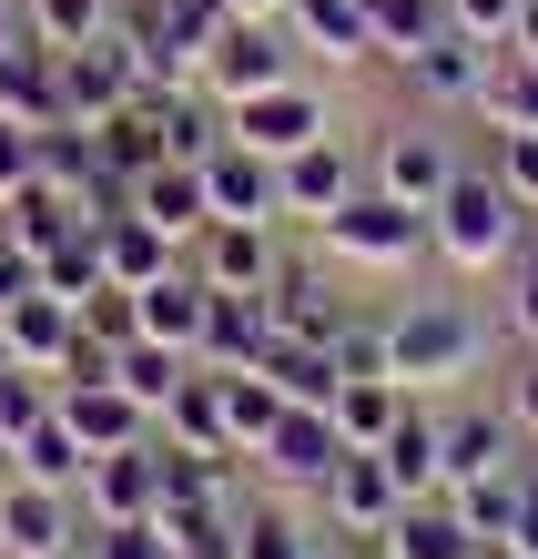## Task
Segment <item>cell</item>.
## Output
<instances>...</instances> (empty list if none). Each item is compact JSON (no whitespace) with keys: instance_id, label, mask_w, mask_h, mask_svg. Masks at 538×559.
<instances>
[{"instance_id":"obj_45","label":"cell","mask_w":538,"mask_h":559,"mask_svg":"<svg viewBox=\"0 0 538 559\" xmlns=\"http://www.w3.org/2000/svg\"><path fill=\"white\" fill-rule=\"evenodd\" d=\"M31 163H41V133H31V122H11V112H0V204H11V193L31 183Z\"/></svg>"},{"instance_id":"obj_36","label":"cell","mask_w":538,"mask_h":559,"mask_svg":"<svg viewBox=\"0 0 538 559\" xmlns=\"http://www.w3.org/2000/svg\"><path fill=\"white\" fill-rule=\"evenodd\" d=\"M234 559H315V539H306V519H295V509H264V499H244Z\"/></svg>"},{"instance_id":"obj_10","label":"cell","mask_w":538,"mask_h":559,"mask_svg":"<svg viewBox=\"0 0 538 559\" xmlns=\"http://www.w3.org/2000/svg\"><path fill=\"white\" fill-rule=\"evenodd\" d=\"M396 509H407V499H396V478H386V457H376V448H346V468H335V478L315 488L325 539H376Z\"/></svg>"},{"instance_id":"obj_54","label":"cell","mask_w":538,"mask_h":559,"mask_svg":"<svg viewBox=\"0 0 538 559\" xmlns=\"http://www.w3.org/2000/svg\"><path fill=\"white\" fill-rule=\"evenodd\" d=\"M518 549H528V559H538V530H528V539H518Z\"/></svg>"},{"instance_id":"obj_23","label":"cell","mask_w":538,"mask_h":559,"mask_svg":"<svg viewBox=\"0 0 538 559\" xmlns=\"http://www.w3.org/2000/svg\"><path fill=\"white\" fill-rule=\"evenodd\" d=\"M376 559H478V530L457 519V499H407L376 530Z\"/></svg>"},{"instance_id":"obj_2","label":"cell","mask_w":538,"mask_h":559,"mask_svg":"<svg viewBox=\"0 0 538 559\" xmlns=\"http://www.w3.org/2000/svg\"><path fill=\"white\" fill-rule=\"evenodd\" d=\"M427 235H437V265H447L457 285H498V275H509V254L528 245V204H518V193L488 174L478 153H467V174H457L447 193H437Z\"/></svg>"},{"instance_id":"obj_11","label":"cell","mask_w":538,"mask_h":559,"mask_svg":"<svg viewBox=\"0 0 538 559\" xmlns=\"http://www.w3.org/2000/svg\"><path fill=\"white\" fill-rule=\"evenodd\" d=\"M183 265L204 275L214 295H264V285L285 275V245H275V224H204Z\"/></svg>"},{"instance_id":"obj_39","label":"cell","mask_w":538,"mask_h":559,"mask_svg":"<svg viewBox=\"0 0 538 559\" xmlns=\"http://www.w3.org/2000/svg\"><path fill=\"white\" fill-rule=\"evenodd\" d=\"M72 316H82V336L103 346V356H122L132 336H143V306H132V285H103V295H82Z\"/></svg>"},{"instance_id":"obj_21","label":"cell","mask_w":538,"mask_h":559,"mask_svg":"<svg viewBox=\"0 0 538 559\" xmlns=\"http://www.w3.org/2000/svg\"><path fill=\"white\" fill-rule=\"evenodd\" d=\"M92 245H103V275H112V285H163V275L183 265V245H174V235H153L132 204L92 214Z\"/></svg>"},{"instance_id":"obj_50","label":"cell","mask_w":538,"mask_h":559,"mask_svg":"<svg viewBox=\"0 0 538 559\" xmlns=\"http://www.w3.org/2000/svg\"><path fill=\"white\" fill-rule=\"evenodd\" d=\"M21 488V438H0V499Z\"/></svg>"},{"instance_id":"obj_7","label":"cell","mask_w":538,"mask_h":559,"mask_svg":"<svg viewBox=\"0 0 538 559\" xmlns=\"http://www.w3.org/2000/svg\"><path fill=\"white\" fill-rule=\"evenodd\" d=\"M275 82H295V31L285 21H224L204 51V92L244 103V92H275Z\"/></svg>"},{"instance_id":"obj_43","label":"cell","mask_w":538,"mask_h":559,"mask_svg":"<svg viewBox=\"0 0 538 559\" xmlns=\"http://www.w3.org/2000/svg\"><path fill=\"white\" fill-rule=\"evenodd\" d=\"M498 407H509L518 448H538V346H509V386H498Z\"/></svg>"},{"instance_id":"obj_1","label":"cell","mask_w":538,"mask_h":559,"mask_svg":"<svg viewBox=\"0 0 538 559\" xmlns=\"http://www.w3.org/2000/svg\"><path fill=\"white\" fill-rule=\"evenodd\" d=\"M498 356H509L498 316L478 295H457V285H427V295H396L386 306V377L417 386V397H447V386L488 377Z\"/></svg>"},{"instance_id":"obj_44","label":"cell","mask_w":538,"mask_h":559,"mask_svg":"<svg viewBox=\"0 0 538 559\" xmlns=\"http://www.w3.org/2000/svg\"><path fill=\"white\" fill-rule=\"evenodd\" d=\"M41 417H51V377L11 367V377H0V438H21V427H41Z\"/></svg>"},{"instance_id":"obj_49","label":"cell","mask_w":538,"mask_h":559,"mask_svg":"<svg viewBox=\"0 0 538 559\" xmlns=\"http://www.w3.org/2000/svg\"><path fill=\"white\" fill-rule=\"evenodd\" d=\"M11 41H31V11H21V0H0V51H11Z\"/></svg>"},{"instance_id":"obj_42","label":"cell","mask_w":538,"mask_h":559,"mask_svg":"<svg viewBox=\"0 0 538 559\" xmlns=\"http://www.w3.org/2000/svg\"><path fill=\"white\" fill-rule=\"evenodd\" d=\"M478 163H488V174L518 193L528 214H538V133H488V153H478Z\"/></svg>"},{"instance_id":"obj_41","label":"cell","mask_w":538,"mask_h":559,"mask_svg":"<svg viewBox=\"0 0 538 559\" xmlns=\"http://www.w3.org/2000/svg\"><path fill=\"white\" fill-rule=\"evenodd\" d=\"M447 31L478 51H509L518 41V0H447Z\"/></svg>"},{"instance_id":"obj_5","label":"cell","mask_w":538,"mask_h":559,"mask_svg":"<svg viewBox=\"0 0 538 559\" xmlns=\"http://www.w3.org/2000/svg\"><path fill=\"white\" fill-rule=\"evenodd\" d=\"M224 133H234V143H254L264 163H295L306 143L346 133V122H335V103H325L315 82H275V92H244V103H224Z\"/></svg>"},{"instance_id":"obj_13","label":"cell","mask_w":538,"mask_h":559,"mask_svg":"<svg viewBox=\"0 0 538 559\" xmlns=\"http://www.w3.org/2000/svg\"><path fill=\"white\" fill-rule=\"evenodd\" d=\"M51 417L72 427L92 457H112V448H143V438H153V407H132L112 377H61V386H51Z\"/></svg>"},{"instance_id":"obj_32","label":"cell","mask_w":538,"mask_h":559,"mask_svg":"<svg viewBox=\"0 0 538 559\" xmlns=\"http://www.w3.org/2000/svg\"><path fill=\"white\" fill-rule=\"evenodd\" d=\"M214 397H224V438H234V457H244V468H254V448L275 438L285 397H275V386H264L254 367H244V377H214Z\"/></svg>"},{"instance_id":"obj_40","label":"cell","mask_w":538,"mask_h":559,"mask_svg":"<svg viewBox=\"0 0 538 559\" xmlns=\"http://www.w3.org/2000/svg\"><path fill=\"white\" fill-rule=\"evenodd\" d=\"M82 549L92 559H174L163 519H82Z\"/></svg>"},{"instance_id":"obj_52","label":"cell","mask_w":538,"mask_h":559,"mask_svg":"<svg viewBox=\"0 0 538 559\" xmlns=\"http://www.w3.org/2000/svg\"><path fill=\"white\" fill-rule=\"evenodd\" d=\"M11 367H21V356H11V325H0V377H11Z\"/></svg>"},{"instance_id":"obj_12","label":"cell","mask_w":538,"mask_h":559,"mask_svg":"<svg viewBox=\"0 0 538 559\" xmlns=\"http://www.w3.org/2000/svg\"><path fill=\"white\" fill-rule=\"evenodd\" d=\"M132 92H143V72H132V41L122 31H103V41H82V51H61V122H103V112H122Z\"/></svg>"},{"instance_id":"obj_37","label":"cell","mask_w":538,"mask_h":559,"mask_svg":"<svg viewBox=\"0 0 538 559\" xmlns=\"http://www.w3.org/2000/svg\"><path fill=\"white\" fill-rule=\"evenodd\" d=\"M498 336H509V346H538V245H518L509 254V275H498Z\"/></svg>"},{"instance_id":"obj_47","label":"cell","mask_w":538,"mask_h":559,"mask_svg":"<svg viewBox=\"0 0 538 559\" xmlns=\"http://www.w3.org/2000/svg\"><path fill=\"white\" fill-rule=\"evenodd\" d=\"M518 61H538V0H518V41H509Z\"/></svg>"},{"instance_id":"obj_20","label":"cell","mask_w":538,"mask_h":559,"mask_svg":"<svg viewBox=\"0 0 538 559\" xmlns=\"http://www.w3.org/2000/svg\"><path fill=\"white\" fill-rule=\"evenodd\" d=\"M285 31H295V51H315V61H325V72H366V61H376L366 0H295Z\"/></svg>"},{"instance_id":"obj_24","label":"cell","mask_w":538,"mask_h":559,"mask_svg":"<svg viewBox=\"0 0 538 559\" xmlns=\"http://www.w3.org/2000/svg\"><path fill=\"white\" fill-rule=\"evenodd\" d=\"M132 306H143V336H153V346L193 356V346H204V316H214V285L193 275V265H174L163 285H132Z\"/></svg>"},{"instance_id":"obj_34","label":"cell","mask_w":538,"mask_h":559,"mask_svg":"<svg viewBox=\"0 0 538 559\" xmlns=\"http://www.w3.org/2000/svg\"><path fill=\"white\" fill-rule=\"evenodd\" d=\"M21 478H41V488H82V478H92V448H82L61 417H41V427H21Z\"/></svg>"},{"instance_id":"obj_46","label":"cell","mask_w":538,"mask_h":559,"mask_svg":"<svg viewBox=\"0 0 538 559\" xmlns=\"http://www.w3.org/2000/svg\"><path fill=\"white\" fill-rule=\"evenodd\" d=\"M31 285H41V265H31V254H21L11 235H0V316H11V306H21Z\"/></svg>"},{"instance_id":"obj_15","label":"cell","mask_w":538,"mask_h":559,"mask_svg":"<svg viewBox=\"0 0 538 559\" xmlns=\"http://www.w3.org/2000/svg\"><path fill=\"white\" fill-rule=\"evenodd\" d=\"M82 539V488H41L21 478L11 499H0V559H51Z\"/></svg>"},{"instance_id":"obj_38","label":"cell","mask_w":538,"mask_h":559,"mask_svg":"<svg viewBox=\"0 0 538 559\" xmlns=\"http://www.w3.org/2000/svg\"><path fill=\"white\" fill-rule=\"evenodd\" d=\"M41 285L61 295V306H82V295L112 285V275H103V245H92V224H82V235H61V245L41 254Z\"/></svg>"},{"instance_id":"obj_33","label":"cell","mask_w":538,"mask_h":559,"mask_svg":"<svg viewBox=\"0 0 538 559\" xmlns=\"http://www.w3.org/2000/svg\"><path fill=\"white\" fill-rule=\"evenodd\" d=\"M366 31H376V61H407L447 31V0H366Z\"/></svg>"},{"instance_id":"obj_30","label":"cell","mask_w":538,"mask_h":559,"mask_svg":"<svg viewBox=\"0 0 538 559\" xmlns=\"http://www.w3.org/2000/svg\"><path fill=\"white\" fill-rule=\"evenodd\" d=\"M407 407H417V386H396V377H346V386H335V427H346V448H386Z\"/></svg>"},{"instance_id":"obj_31","label":"cell","mask_w":538,"mask_h":559,"mask_svg":"<svg viewBox=\"0 0 538 559\" xmlns=\"http://www.w3.org/2000/svg\"><path fill=\"white\" fill-rule=\"evenodd\" d=\"M193 377V356H174V346H153V336H132L122 356H112V386L132 407H153V427H163V407H174V386Z\"/></svg>"},{"instance_id":"obj_53","label":"cell","mask_w":538,"mask_h":559,"mask_svg":"<svg viewBox=\"0 0 538 559\" xmlns=\"http://www.w3.org/2000/svg\"><path fill=\"white\" fill-rule=\"evenodd\" d=\"M51 559H92V549H82V539H72V549H51Z\"/></svg>"},{"instance_id":"obj_22","label":"cell","mask_w":538,"mask_h":559,"mask_svg":"<svg viewBox=\"0 0 538 559\" xmlns=\"http://www.w3.org/2000/svg\"><path fill=\"white\" fill-rule=\"evenodd\" d=\"M132 214H143L153 235H174V245L193 254V235L214 224V204H204V163H153V174L132 183Z\"/></svg>"},{"instance_id":"obj_17","label":"cell","mask_w":538,"mask_h":559,"mask_svg":"<svg viewBox=\"0 0 538 559\" xmlns=\"http://www.w3.org/2000/svg\"><path fill=\"white\" fill-rule=\"evenodd\" d=\"M204 204H214V224H285L275 214V163L254 143H234V133L204 153Z\"/></svg>"},{"instance_id":"obj_51","label":"cell","mask_w":538,"mask_h":559,"mask_svg":"<svg viewBox=\"0 0 538 559\" xmlns=\"http://www.w3.org/2000/svg\"><path fill=\"white\" fill-rule=\"evenodd\" d=\"M478 559H528V549L518 539H478Z\"/></svg>"},{"instance_id":"obj_9","label":"cell","mask_w":538,"mask_h":559,"mask_svg":"<svg viewBox=\"0 0 538 559\" xmlns=\"http://www.w3.org/2000/svg\"><path fill=\"white\" fill-rule=\"evenodd\" d=\"M346 316H356V295L335 285L325 265H295V254H285V275L264 285V325L295 336V346H335V336H346Z\"/></svg>"},{"instance_id":"obj_29","label":"cell","mask_w":538,"mask_h":559,"mask_svg":"<svg viewBox=\"0 0 538 559\" xmlns=\"http://www.w3.org/2000/svg\"><path fill=\"white\" fill-rule=\"evenodd\" d=\"M376 457H386L396 499H447V468H437V407H427V397H417L407 417H396V438H386Z\"/></svg>"},{"instance_id":"obj_26","label":"cell","mask_w":538,"mask_h":559,"mask_svg":"<svg viewBox=\"0 0 538 559\" xmlns=\"http://www.w3.org/2000/svg\"><path fill=\"white\" fill-rule=\"evenodd\" d=\"M153 438H163V448H183V457H234V438H224V397H214V377H204V367L174 386V407H163ZM234 468H244V457H234Z\"/></svg>"},{"instance_id":"obj_27","label":"cell","mask_w":538,"mask_h":559,"mask_svg":"<svg viewBox=\"0 0 538 559\" xmlns=\"http://www.w3.org/2000/svg\"><path fill=\"white\" fill-rule=\"evenodd\" d=\"M82 224H92V214H82V204H72V193H51V183H41V174H31V183H21V193H11V204H0V235H11V245H21V254H31V265H41V254H51V245H61V235H82Z\"/></svg>"},{"instance_id":"obj_18","label":"cell","mask_w":538,"mask_h":559,"mask_svg":"<svg viewBox=\"0 0 538 559\" xmlns=\"http://www.w3.org/2000/svg\"><path fill=\"white\" fill-rule=\"evenodd\" d=\"M0 325H11V356H21V367H31V377H51V386H61V377H72V356H82V316H72V306H61V295H51V285H31V295H21V306H11V316H0Z\"/></svg>"},{"instance_id":"obj_4","label":"cell","mask_w":538,"mask_h":559,"mask_svg":"<svg viewBox=\"0 0 538 559\" xmlns=\"http://www.w3.org/2000/svg\"><path fill=\"white\" fill-rule=\"evenodd\" d=\"M315 245H325L346 275H417L427 254H437L427 214H417V204H396V193H376V183H366L346 214H325V224H315Z\"/></svg>"},{"instance_id":"obj_14","label":"cell","mask_w":538,"mask_h":559,"mask_svg":"<svg viewBox=\"0 0 538 559\" xmlns=\"http://www.w3.org/2000/svg\"><path fill=\"white\" fill-rule=\"evenodd\" d=\"M518 457V427L498 397H467V407H437V468H447V488L467 478H488V468H509Z\"/></svg>"},{"instance_id":"obj_28","label":"cell","mask_w":538,"mask_h":559,"mask_svg":"<svg viewBox=\"0 0 538 559\" xmlns=\"http://www.w3.org/2000/svg\"><path fill=\"white\" fill-rule=\"evenodd\" d=\"M254 377L275 386L285 407H335V386H346V377H335V356H325V346H295V336H264Z\"/></svg>"},{"instance_id":"obj_3","label":"cell","mask_w":538,"mask_h":559,"mask_svg":"<svg viewBox=\"0 0 538 559\" xmlns=\"http://www.w3.org/2000/svg\"><path fill=\"white\" fill-rule=\"evenodd\" d=\"M457 174H467V143L447 133V112H427V103H396L376 133H366V183L396 193V204H417V214H437V193Z\"/></svg>"},{"instance_id":"obj_8","label":"cell","mask_w":538,"mask_h":559,"mask_svg":"<svg viewBox=\"0 0 538 559\" xmlns=\"http://www.w3.org/2000/svg\"><path fill=\"white\" fill-rule=\"evenodd\" d=\"M346 468V427H335V407H285L275 417V438L254 448V478H275V488H315Z\"/></svg>"},{"instance_id":"obj_48","label":"cell","mask_w":538,"mask_h":559,"mask_svg":"<svg viewBox=\"0 0 538 559\" xmlns=\"http://www.w3.org/2000/svg\"><path fill=\"white\" fill-rule=\"evenodd\" d=\"M224 11H234V21H285L295 0H224Z\"/></svg>"},{"instance_id":"obj_19","label":"cell","mask_w":538,"mask_h":559,"mask_svg":"<svg viewBox=\"0 0 538 559\" xmlns=\"http://www.w3.org/2000/svg\"><path fill=\"white\" fill-rule=\"evenodd\" d=\"M163 509V448H112V457H92V478H82V519H153Z\"/></svg>"},{"instance_id":"obj_55","label":"cell","mask_w":538,"mask_h":559,"mask_svg":"<svg viewBox=\"0 0 538 559\" xmlns=\"http://www.w3.org/2000/svg\"><path fill=\"white\" fill-rule=\"evenodd\" d=\"M528 224H538V214H528Z\"/></svg>"},{"instance_id":"obj_25","label":"cell","mask_w":538,"mask_h":559,"mask_svg":"<svg viewBox=\"0 0 538 559\" xmlns=\"http://www.w3.org/2000/svg\"><path fill=\"white\" fill-rule=\"evenodd\" d=\"M0 112L31 122V133H51V122H61V51H41V41L0 51Z\"/></svg>"},{"instance_id":"obj_6","label":"cell","mask_w":538,"mask_h":559,"mask_svg":"<svg viewBox=\"0 0 538 559\" xmlns=\"http://www.w3.org/2000/svg\"><path fill=\"white\" fill-rule=\"evenodd\" d=\"M356 193H366V143L356 133H325V143H306L295 163H275V214H295V224L346 214Z\"/></svg>"},{"instance_id":"obj_35","label":"cell","mask_w":538,"mask_h":559,"mask_svg":"<svg viewBox=\"0 0 538 559\" xmlns=\"http://www.w3.org/2000/svg\"><path fill=\"white\" fill-rule=\"evenodd\" d=\"M21 11H31V41L41 51H82V41L112 31V0H21Z\"/></svg>"},{"instance_id":"obj_16","label":"cell","mask_w":538,"mask_h":559,"mask_svg":"<svg viewBox=\"0 0 538 559\" xmlns=\"http://www.w3.org/2000/svg\"><path fill=\"white\" fill-rule=\"evenodd\" d=\"M488 61H498V51L457 41V31H437L427 51L396 61V82H407V103H427V112H467V103H478V82H488Z\"/></svg>"}]
</instances>
